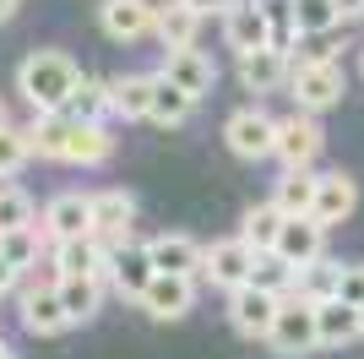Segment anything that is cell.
<instances>
[{
	"label": "cell",
	"mask_w": 364,
	"mask_h": 359,
	"mask_svg": "<svg viewBox=\"0 0 364 359\" xmlns=\"http://www.w3.org/2000/svg\"><path fill=\"white\" fill-rule=\"evenodd\" d=\"M76 82H82V66H76L65 49H33L16 66V93L33 115H65Z\"/></svg>",
	"instance_id": "obj_1"
},
{
	"label": "cell",
	"mask_w": 364,
	"mask_h": 359,
	"mask_svg": "<svg viewBox=\"0 0 364 359\" xmlns=\"http://www.w3.org/2000/svg\"><path fill=\"white\" fill-rule=\"evenodd\" d=\"M289 60H294V76H289L294 109H304V115H326V109L343 104L348 76H343L337 60H316V55H289Z\"/></svg>",
	"instance_id": "obj_2"
},
{
	"label": "cell",
	"mask_w": 364,
	"mask_h": 359,
	"mask_svg": "<svg viewBox=\"0 0 364 359\" xmlns=\"http://www.w3.org/2000/svg\"><path fill=\"white\" fill-rule=\"evenodd\" d=\"M16 305H22V327L33 338H60L71 327V316H65V299H60V278L55 272H28L22 288H16Z\"/></svg>",
	"instance_id": "obj_3"
},
{
	"label": "cell",
	"mask_w": 364,
	"mask_h": 359,
	"mask_svg": "<svg viewBox=\"0 0 364 359\" xmlns=\"http://www.w3.org/2000/svg\"><path fill=\"white\" fill-rule=\"evenodd\" d=\"M267 348L277 359H310L321 348V321H316V305L299 294L283 299V311H277L272 332H267Z\"/></svg>",
	"instance_id": "obj_4"
},
{
	"label": "cell",
	"mask_w": 364,
	"mask_h": 359,
	"mask_svg": "<svg viewBox=\"0 0 364 359\" xmlns=\"http://www.w3.org/2000/svg\"><path fill=\"white\" fill-rule=\"evenodd\" d=\"M223 142H228L234 158L261 164V158H272V152H277V120L267 115L261 104H245V109H234V115L223 120Z\"/></svg>",
	"instance_id": "obj_5"
},
{
	"label": "cell",
	"mask_w": 364,
	"mask_h": 359,
	"mask_svg": "<svg viewBox=\"0 0 364 359\" xmlns=\"http://www.w3.org/2000/svg\"><path fill=\"white\" fill-rule=\"evenodd\" d=\"M38 234H44L49 245L92 234V191H55L44 207H38Z\"/></svg>",
	"instance_id": "obj_6"
},
{
	"label": "cell",
	"mask_w": 364,
	"mask_h": 359,
	"mask_svg": "<svg viewBox=\"0 0 364 359\" xmlns=\"http://www.w3.org/2000/svg\"><path fill=\"white\" fill-rule=\"evenodd\" d=\"M321 147H326V131H321V115H304V109H294V115L277 120V164L283 169H316Z\"/></svg>",
	"instance_id": "obj_7"
},
{
	"label": "cell",
	"mask_w": 364,
	"mask_h": 359,
	"mask_svg": "<svg viewBox=\"0 0 364 359\" xmlns=\"http://www.w3.org/2000/svg\"><path fill=\"white\" fill-rule=\"evenodd\" d=\"M277 311H283V299L267 294V288H256V283H245V288L228 294V327L240 332V338H250V343H267Z\"/></svg>",
	"instance_id": "obj_8"
},
{
	"label": "cell",
	"mask_w": 364,
	"mask_h": 359,
	"mask_svg": "<svg viewBox=\"0 0 364 359\" xmlns=\"http://www.w3.org/2000/svg\"><path fill=\"white\" fill-rule=\"evenodd\" d=\"M250 267H256V251H250L240 234L213 239V245H207V267H201V283H213V288H223V294H234V288L250 283Z\"/></svg>",
	"instance_id": "obj_9"
},
{
	"label": "cell",
	"mask_w": 364,
	"mask_h": 359,
	"mask_svg": "<svg viewBox=\"0 0 364 359\" xmlns=\"http://www.w3.org/2000/svg\"><path fill=\"white\" fill-rule=\"evenodd\" d=\"M98 28L114 44H136L158 33V0H98Z\"/></svg>",
	"instance_id": "obj_10"
},
{
	"label": "cell",
	"mask_w": 364,
	"mask_h": 359,
	"mask_svg": "<svg viewBox=\"0 0 364 359\" xmlns=\"http://www.w3.org/2000/svg\"><path fill=\"white\" fill-rule=\"evenodd\" d=\"M136 229V196L120 191V185H104V191H92V239H104L109 251L125 245Z\"/></svg>",
	"instance_id": "obj_11"
},
{
	"label": "cell",
	"mask_w": 364,
	"mask_h": 359,
	"mask_svg": "<svg viewBox=\"0 0 364 359\" xmlns=\"http://www.w3.org/2000/svg\"><path fill=\"white\" fill-rule=\"evenodd\" d=\"M158 278V267H152V251H147V239H125V245H114L109 251V288L120 299H141L147 294V283Z\"/></svg>",
	"instance_id": "obj_12"
},
{
	"label": "cell",
	"mask_w": 364,
	"mask_h": 359,
	"mask_svg": "<svg viewBox=\"0 0 364 359\" xmlns=\"http://www.w3.org/2000/svg\"><path fill=\"white\" fill-rule=\"evenodd\" d=\"M196 288H201L196 278H174V272H158L136 305L152 316V321H185V316L196 311Z\"/></svg>",
	"instance_id": "obj_13"
},
{
	"label": "cell",
	"mask_w": 364,
	"mask_h": 359,
	"mask_svg": "<svg viewBox=\"0 0 364 359\" xmlns=\"http://www.w3.org/2000/svg\"><path fill=\"white\" fill-rule=\"evenodd\" d=\"M49 267H55V278H104L109 283V245L92 234L49 245Z\"/></svg>",
	"instance_id": "obj_14"
},
{
	"label": "cell",
	"mask_w": 364,
	"mask_h": 359,
	"mask_svg": "<svg viewBox=\"0 0 364 359\" xmlns=\"http://www.w3.org/2000/svg\"><path fill=\"white\" fill-rule=\"evenodd\" d=\"M158 76H168L174 88H185L191 98H207V93L218 88V66L207 49H164V66H158Z\"/></svg>",
	"instance_id": "obj_15"
},
{
	"label": "cell",
	"mask_w": 364,
	"mask_h": 359,
	"mask_svg": "<svg viewBox=\"0 0 364 359\" xmlns=\"http://www.w3.org/2000/svg\"><path fill=\"white\" fill-rule=\"evenodd\" d=\"M147 251H152V267L158 272H174V278H196L201 283V267H207V245H201L196 234H152L147 239Z\"/></svg>",
	"instance_id": "obj_16"
},
{
	"label": "cell",
	"mask_w": 364,
	"mask_h": 359,
	"mask_svg": "<svg viewBox=\"0 0 364 359\" xmlns=\"http://www.w3.org/2000/svg\"><path fill=\"white\" fill-rule=\"evenodd\" d=\"M353 207H359V180L348 175V169H326L321 175V191H316V224H326V229H337V224H348L353 218Z\"/></svg>",
	"instance_id": "obj_17"
},
{
	"label": "cell",
	"mask_w": 364,
	"mask_h": 359,
	"mask_svg": "<svg viewBox=\"0 0 364 359\" xmlns=\"http://www.w3.org/2000/svg\"><path fill=\"white\" fill-rule=\"evenodd\" d=\"M223 44L234 49V55H256V49H272V28H267V11H261V0H240V6L223 16Z\"/></svg>",
	"instance_id": "obj_18"
},
{
	"label": "cell",
	"mask_w": 364,
	"mask_h": 359,
	"mask_svg": "<svg viewBox=\"0 0 364 359\" xmlns=\"http://www.w3.org/2000/svg\"><path fill=\"white\" fill-rule=\"evenodd\" d=\"M234 60H240V88L256 93V98L289 88V76H294V60L283 49H256V55H234Z\"/></svg>",
	"instance_id": "obj_19"
},
{
	"label": "cell",
	"mask_w": 364,
	"mask_h": 359,
	"mask_svg": "<svg viewBox=\"0 0 364 359\" xmlns=\"http://www.w3.org/2000/svg\"><path fill=\"white\" fill-rule=\"evenodd\" d=\"M114 158V136H109L104 120H71V136H65V152L60 164H76V169H98Z\"/></svg>",
	"instance_id": "obj_20"
},
{
	"label": "cell",
	"mask_w": 364,
	"mask_h": 359,
	"mask_svg": "<svg viewBox=\"0 0 364 359\" xmlns=\"http://www.w3.org/2000/svg\"><path fill=\"white\" fill-rule=\"evenodd\" d=\"M277 256H283L289 267L321 261V256H326V224H316V218H289L283 234H277Z\"/></svg>",
	"instance_id": "obj_21"
},
{
	"label": "cell",
	"mask_w": 364,
	"mask_h": 359,
	"mask_svg": "<svg viewBox=\"0 0 364 359\" xmlns=\"http://www.w3.org/2000/svg\"><path fill=\"white\" fill-rule=\"evenodd\" d=\"M316 191H321L316 169H283V175L272 180V202L289 212V218H310V212H316Z\"/></svg>",
	"instance_id": "obj_22"
},
{
	"label": "cell",
	"mask_w": 364,
	"mask_h": 359,
	"mask_svg": "<svg viewBox=\"0 0 364 359\" xmlns=\"http://www.w3.org/2000/svg\"><path fill=\"white\" fill-rule=\"evenodd\" d=\"M201 33V11L191 0H158V44L164 49H191Z\"/></svg>",
	"instance_id": "obj_23"
},
{
	"label": "cell",
	"mask_w": 364,
	"mask_h": 359,
	"mask_svg": "<svg viewBox=\"0 0 364 359\" xmlns=\"http://www.w3.org/2000/svg\"><path fill=\"white\" fill-rule=\"evenodd\" d=\"M316 321H321V348H348L353 338H364L359 305H348V299H321Z\"/></svg>",
	"instance_id": "obj_24"
},
{
	"label": "cell",
	"mask_w": 364,
	"mask_h": 359,
	"mask_svg": "<svg viewBox=\"0 0 364 359\" xmlns=\"http://www.w3.org/2000/svg\"><path fill=\"white\" fill-rule=\"evenodd\" d=\"M283 224H289V212L277 207V202H256V207H245V218H240V239H245L256 256H261V251H277Z\"/></svg>",
	"instance_id": "obj_25"
},
{
	"label": "cell",
	"mask_w": 364,
	"mask_h": 359,
	"mask_svg": "<svg viewBox=\"0 0 364 359\" xmlns=\"http://www.w3.org/2000/svg\"><path fill=\"white\" fill-rule=\"evenodd\" d=\"M152 93H158V71L114 76V115L120 120H152Z\"/></svg>",
	"instance_id": "obj_26"
},
{
	"label": "cell",
	"mask_w": 364,
	"mask_h": 359,
	"mask_svg": "<svg viewBox=\"0 0 364 359\" xmlns=\"http://www.w3.org/2000/svg\"><path fill=\"white\" fill-rule=\"evenodd\" d=\"M104 294H109L104 278H60V299H65V316H71V327H87L92 316L104 311Z\"/></svg>",
	"instance_id": "obj_27"
},
{
	"label": "cell",
	"mask_w": 364,
	"mask_h": 359,
	"mask_svg": "<svg viewBox=\"0 0 364 359\" xmlns=\"http://www.w3.org/2000/svg\"><path fill=\"white\" fill-rule=\"evenodd\" d=\"M65 115L71 120H109L114 115V82H104V76H82L71 93V104H65Z\"/></svg>",
	"instance_id": "obj_28"
},
{
	"label": "cell",
	"mask_w": 364,
	"mask_h": 359,
	"mask_svg": "<svg viewBox=\"0 0 364 359\" xmlns=\"http://www.w3.org/2000/svg\"><path fill=\"white\" fill-rule=\"evenodd\" d=\"M0 256L28 278V272H38V261L49 256V239L38 234V224H33V229H16V234H0Z\"/></svg>",
	"instance_id": "obj_29"
},
{
	"label": "cell",
	"mask_w": 364,
	"mask_h": 359,
	"mask_svg": "<svg viewBox=\"0 0 364 359\" xmlns=\"http://www.w3.org/2000/svg\"><path fill=\"white\" fill-rule=\"evenodd\" d=\"M250 283L267 288V294H277V299H289L294 288H299V267H289L277 251H261L256 267H250Z\"/></svg>",
	"instance_id": "obj_30"
},
{
	"label": "cell",
	"mask_w": 364,
	"mask_h": 359,
	"mask_svg": "<svg viewBox=\"0 0 364 359\" xmlns=\"http://www.w3.org/2000/svg\"><path fill=\"white\" fill-rule=\"evenodd\" d=\"M28 136H33V158H55V164H60L65 136H71V115H33Z\"/></svg>",
	"instance_id": "obj_31"
},
{
	"label": "cell",
	"mask_w": 364,
	"mask_h": 359,
	"mask_svg": "<svg viewBox=\"0 0 364 359\" xmlns=\"http://www.w3.org/2000/svg\"><path fill=\"white\" fill-rule=\"evenodd\" d=\"M33 224H38L33 196L16 180H0V234H16V229H33Z\"/></svg>",
	"instance_id": "obj_32"
},
{
	"label": "cell",
	"mask_w": 364,
	"mask_h": 359,
	"mask_svg": "<svg viewBox=\"0 0 364 359\" xmlns=\"http://www.w3.org/2000/svg\"><path fill=\"white\" fill-rule=\"evenodd\" d=\"M337 278H343V261L321 256V261L299 267V288H294V294L310 299V305H321V299H337Z\"/></svg>",
	"instance_id": "obj_33"
},
{
	"label": "cell",
	"mask_w": 364,
	"mask_h": 359,
	"mask_svg": "<svg viewBox=\"0 0 364 359\" xmlns=\"http://www.w3.org/2000/svg\"><path fill=\"white\" fill-rule=\"evenodd\" d=\"M196 104L201 98H191V93L174 88L168 76H158V93H152V120H158V125H185V120L196 115Z\"/></svg>",
	"instance_id": "obj_34"
},
{
	"label": "cell",
	"mask_w": 364,
	"mask_h": 359,
	"mask_svg": "<svg viewBox=\"0 0 364 359\" xmlns=\"http://www.w3.org/2000/svg\"><path fill=\"white\" fill-rule=\"evenodd\" d=\"M261 11H267V28H272V49H283V55H294V44H299V11H294V0H261Z\"/></svg>",
	"instance_id": "obj_35"
},
{
	"label": "cell",
	"mask_w": 364,
	"mask_h": 359,
	"mask_svg": "<svg viewBox=\"0 0 364 359\" xmlns=\"http://www.w3.org/2000/svg\"><path fill=\"white\" fill-rule=\"evenodd\" d=\"M28 164H33V136H28V125H6V131H0V180H16Z\"/></svg>",
	"instance_id": "obj_36"
},
{
	"label": "cell",
	"mask_w": 364,
	"mask_h": 359,
	"mask_svg": "<svg viewBox=\"0 0 364 359\" xmlns=\"http://www.w3.org/2000/svg\"><path fill=\"white\" fill-rule=\"evenodd\" d=\"M294 11H299V33L304 38H326L332 28H343L337 0H294Z\"/></svg>",
	"instance_id": "obj_37"
},
{
	"label": "cell",
	"mask_w": 364,
	"mask_h": 359,
	"mask_svg": "<svg viewBox=\"0 0 364 359\" xmlns=\"http://www.w3.org/2000/svg\"><path fill=\"white\" fill-rule=\"evenodd\" d=\"M337 299L364 305V261H343V278H337Z\"/></svg>",
	"instance_id": "obj_38"
},
{
	"label": "cell",
	"mask_w": 364,
	"mask_h": 359,
	"mask_svg": "<svg viewBox=\"0 0 364 359\" xmlns=\"http://www.w3.org/2000/svg\"><path fill=\"white\" fill-rule=\"evenodd\" d=\"M16 288H22V272H16L11 261L0 256V299H6V294H16Z\"/></svg>",
	"instance_id": "obj_39"
},
{
	"label": "cell",
	"mask_w": 364,
	"mask_h": 359,
	"mask_svg": "<svg viewBox=\"0 0 364 359\" xmlns=\"http://www.w3.org/2000/svg\"><path fill=\"white\" fill-rule=\"evenodd\" d=\"M191 6H196L201 16H228L234 6H240V0H191Z\"/></svg>",
	"instance_id": "obj_40"
},
{
	"label": "cell",
	"mask_w": 364,
	"mask_h": 359,
	"mask_svg": "<svg viewBox=\"0 0 364 359\" xmlns=\"http://www.w3.org/2000/svg\"><path fill=\"white\" fill-rule=\"evenodd\" d=\"M337 11H343V22H359V16H364V0H337Z\"/></svg>",
	"instance_id": "obj_41"
},
{
	"label": "cell",
	"mask_w": 364,
	"mask_h": 359,
	"mask_svg": "<svg viewBox=\"0 0 364 359\" xmlns=\"http://www.w3.org/2000/svg\"><path fill=\"white\" fill-rule=\"evenodd\" d=\"M16 16V0H0V22H11Z\"/></svg>",
	"instance_id": "obj_42"
},
{
	"label": "cell",
	"mask_w": 364,
	"mask_h": 359,
	"mask_svg": "<svg viewBox=\"0 0 364 359\" xmlns=\"http://www.w3.org/2000/svg\"><path fill=\"white\" fill-rule=\"evenodd\" d=\"M6 125H11V109H6V98H0V131H6Z\"/></svg>",
	"instance_id": "obj_43"
},
{
	"label": "cell",
	"mask_w": 364,
	"mask_h": 359,
	"mask_svg": "<svg viewBox=\"0 0 364 359\" xmlns=\"http://www.w3.org/2000/svg\"><path fill=\"white\" fill-rule=\"evenodd\" d=\"M0 359H16V348H11V343H6V338H0Z\"/></svg>",
	"instance_id": "obj_44"
},
{
	"label": "cell",
	"mask_w": 364,
	"mask_h": 359,
	"mask_svg": "<svg viewBox=\"0 0 364 359\" xmlns=\"http://www.w3.org/2000/svg\"><path fill=\"white\" fill-rule=\"evenodd\" d=\"M359 76H364V44H359Z\"/></svg>",
	"instance_id": "obj_45"
},
{
	"label": "cell",
	"mask_w": 364,
	"mask_h": 359,
	"mask_svg": "<svg viewBox=\"0 0 364 359\" xmlns=\"http://www.w3.org/2000/svg\"><path fill=\"white\" fill-rule=\"evenodd\" d=\"M359 327H364V305H359Z\"/></svg>",
	"instance_id": "obj_46"
}]
</instances>
